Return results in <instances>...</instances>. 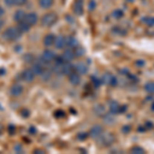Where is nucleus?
<instances>
[{
    "mask_svg": "<svg viewBox=\"0 0 154 154\" xmlns=\"http://www.w3.org/2000/svg\"><path fill=\"white\" fill-rule=\"evenodd\" d=\"M22 34L23 33L20 31V29L18 27H9V28H7L5 31L3 32L2 37L7 41H16L21 38Z\"/></svg>",
    "mask_w": 154,
    "mask_h": 154,
    "instance_id": "f257e3e1",
    "label": "nucleus"
},
{
    "mask_svg": "<svg viewBox=\"0 0 154 154\" xmlns=\"http://www.w3.org/2000/svg\"><path fill=\"white\" fill-rule=\"evenodd\" d=\"M57 21H58L57 14H54V12H48V14H45L41 18V25L43 27L48 28V27L54 26L57 23Z\"/></svg>",
    "mask_w": 154,
    "mask_h": 154,
    "instance_id": "f03ea898",
    "label": "nucleus"
},
{
    "mask_svg": "<svg viewBox=\"0 0 154 154\" xmlns=\"http://www.w3.org/2000/svg\"><path fill=\"white\" fill-rule=\"evenodd\" d=\"M102 82L104 84H106V85H116V83H117V79H116V77L112 75L111 73H109V72H107V73H104L103 76H102Z\"/></svg>",
    "mask_w": 154,
    "mask_h": 154,
    "instance_id": "7ed1b4c3",
    "label": "nucleus"
},
{
    "mask_svg": "<svg viewBox=\"0 0 154 154\" xmlns=\"http://www.w3.org/2000/svg\"><path fill=\"white\" fill-rule=\"evenodd\" d=\"M73 12L76 16H82L84 12L83 2L82 0H76L73 3Z\"/></svg>",
    "mask_w": 154,
    "mask_h": 154,
    "instance_id": "20e7f679",
    "label": "nucleus"
},
{
    "mask_svg": "<svg viewBox=\"0 0 154 154\" xmlns=\"http://www.w3.org/2000/svg\"><path fill=\"white\" fill-rule=\"evenodd\" d=\"M22 78L26 82H32L34 80V78H35V74L32 71V69H26L22 73Z\"/></svg>",
    "mask_w": 154,
    "mask_h": 154,
    "instance_id": "39448f33",
    "label": "nucleus"
},
{
    "mask_svg": "<svg viewBox=\"0 0 154 154\" xmlns=\"http://www.w3.org/2000/svg\"><path fill=\"white\" fill-rule=\"evenodd\" d=\"M89 135H91V138L94 139H98L103 135V128H102L101 125H95L91 128V131H89Z\"/></svg>",
    "mask_w": 154,
    "mask_h": 154,
    "instance_id": "423d86ee",
    "label": "nucleus"
},
{
    "mask_svg": "<svg viewBox=\"0 0 154 154\" xmlns=\"http://www.w3.org/2000/svg\"><path fill=\"white\" fill-rule=\"evenodd\" d=\"M25 21H26L30 26H34V25H36L37 22H38V17H37V14L35 12H29V14H26Z\"/></svg>",
    "mask_w": 154,
    "mask_h": 154,
    "instance_id": "0eeeda50",
    "label": "nucleus"
},
{
    "mask_svg": "<svg viewBox=\"0 0 154 154\" xmlns=\"http://www.w3.org/2000/svg\"><path fill=\"white\" fill-rule=\"evenodd\" d=\"M54 45L57 49H63L64 48H66V37L62 35L57 36Z\"/></svg>",
    "mask_w": 154,
    "mask_h": 154,
    "instance_id": "6e6552de",
    "label": "nucleus"
},
{
    "mask_svg": "<svg viewBox=\"0 0 154 154\" xmlns=\"http://www.w3.org/2000/svg\"><path fill=\"white\" fill-rule=\"evenodd\" d=\"M56 58H57L56 54H54L53 51H51V49H45V51H43V54H42V59L48 62V63L53 62L54 60H56Z\"/></svg>",
    "mask_w": 154,
    "mask_h": 154,
    "instance_id": "1a4fd4ad",
    "label": "nucleus"
},
{
    "mask_svg": "<svg viewBox=\"0 0 154 154\" xmlns=\"http://www.w3.org/2000/svg\"><path fill=\"white\" fill-rule=\"evenodd\" d=\"M78 40L74 36H68L66 37V48H69L71 49H74L78 46Z\"/></svg>",
    "mask_w": 154,
    "mask_h": 154,
    "instance_id": "9d476101",
    "label": "nucleus"
},
{
    "mask_svg": "<svg viewBox=\"0 0 154 154\" xmlns=\"http://www.w3.org/2000/svg\"><path fill=\"white\" fill-rule=\"evenodd\" d=\"M9 93H11V95L12 97H16V98H18L23 94V86L20 85V84H14V85L11 88V91H9Z\"/></svg>",
    "mask_w": 154,
    "mask_h": 154,
    "instance_id": "9b49d317",
    "label": "nucleus"
},
{
    "mask_svg": "<svg viewBox=\"0 0 154 154\" xmlns=\"http://www.w3.org/2000/svg\"><path fill=\"white\" fill-rule=\"evenodd\" d=\"M74 58H75V54H74L73 49L71 48L66 49L62 54V59L64 60V62H71L72 60H74Z\"/></svg>",
    "mask_w": 154,
    "mask_h": 154,
    "instance_id": "f8f14e48",
    "label": "nucleus"
},
{
    "mask_svg": "<svg viewBox=\"0 0 154 154\" xmlns=\"http://www.w3.org/2000/svg\"><path fill=\"white\" fill-rule=\"evenodd\" d=\"M114 141V137L111 135V134H105V135H102L100 137V142L103 144V145H110L111 143H112Z\"/></svg>",
    "mask_w": 154,
    "mask_h": 154,
    "instance_id": "ddd939ff",
    "label": "nucleus"
},
{
    "mask_svg": "<svg viewBox=\"0 0 154 154\" xmlns=\"http://www.w3.org/2000/svg\"><path fill=\"white\" fill-rule=\"evenodd\" d=\"M69 81H70V83L73 84V85H78L81 81L79 73H77V72H72L70 75H69Z\"/></svg>",
    "mask_w": 154,
    "mask_h": 154,
    "instance_id": "4468645a",
    "label": "nucleus"
},
{
    "mask_svg": "<svg viewBox=\"0 0 154 154\" xmlns=\"http://www.w3.org/2000/svg\"><path fill=\"white\" fill-rule=\"evenodd\" d=\"M75 69H76L77 73L81 74V75H84V74H86V73H88V65H86L85 63H83V62H80V63L77 64L76 67H75Z\"/></svg>",
    "mask_w": 154,
    "mask_h": 154,
    "instance_id": "2eb2a0df",
    "label": "nucleus"
},
{
    "mask_svg": "<svg viewBox=\"0 0 154 154\" xmlns=\"http://www.w3.org/2000/svg\"><path fill=\"white\" fill-rule=\"evenodd\" d=\"M54 40H56V36L54 34H48L45 35V37L43 38V44L44 46L48 48V46H51L54 44Z\"/></svg>",
    "mask_w": 154,
    "mask_h": 154,
    "instance_id": "dca6fc26",
    "label": "nucleus"
},
{
    "mask_svg": "<svg viewBox=\"0 0 154 154\" xmlns=\"http://www.w3.org/2000/svg\"><path fill=\"white\" fill-rule=\"evenodd\" d=\"M73 72V66L69 62H64L63 68H62V75H70Z\"/></svg>",
    "mask_w": 154,
    "mask_h": 154,
    "instance_id": "f3484780",
    "label": "nucleus"
},
{
    "mask_svg": "<svg viewBox=\"0 0 154 154\" xmlns=\"http://www.w3.org/2000/svg\"><path fill=\"white\" fill-rule=\"evenodd\" d=\"M25 18H26V12L23 9H18L14 14V20L16 22H18V23L25 21Z\"/></svg>",
    "mask_w": 154,
    "mask_h": 154,
    "instance_id": "a211bd4d",
    "label": "nucleus"
},
{
    "mask_svg": "<svg viewBox=\"0 0 154 154\" xmlns=\"http://www.w3.org/2000/svg\"><path fill=\"white\" fill-rule=\"evenodd\" d=\"M109 109H110L111 114L119 113V112H120V110H121L120 105H119L117 102H115V101L110 102V104H109Z\"/></svg>",
    "mask_w": 154,
    "mask_h": 154,
    "instance_id": "6ab92c4d",
    "label": "nucleus"
},
{
    "mask_svg": "<svg viewBox=\"0 0 154 154\" xmlns=\"http://www.w3.org/2000/svg\"><path fill=\"white\" fill-rule=\"evenodd\" d=\"M44 69L45 68H44L43 66H41L38 62H37V63H34L33 66H32V71L34 72L35 75H41V73L43 72Z\"/></svg>",
    "mask_w": 154,
    "mask_h": 154,
    "instance_id": "aec40b11",
    "label": "nucleus"
},
{
    "mask_svg": "<svg viewBox=\"0 0 154 154\" xmlns=\"http://www.w3.org/2000/svg\"><path fill=\"white\" fill-rule=\"evenodd\" d=\"M39 5L43 9L51 8L54 5V0H39Z\"/></svg>",
    "mask_w": 154,
    "mask_h": 154,
    "instance_id": "412c9836",
    "label": "nucleus"
},
{
    "mask_svg": "<svg viewBox=\"0 0 154 154\" xmlns=\"http://www.w3.org/2000/svg\"><path fill=\"white\" fill-rule=\"evenodd\" d=\"M94 111H95V113L99 116H103V115H105V113H106L105 107L103 105H101V104H98V105H96L94 107Z\"/></svg>",
    "mask_w": 154,
    "mask_h": 154,
    "instance_id": "4be33fe9",
    "label": "nucleus"
},
{
    "mask_svg": "<svg viewBox=\"0 0 154 154\" xmlns=\"http://www.w3.org/2000/svg\"><path fill=\"white\" fill-rule=\"evenodd\" d=\"M30 25L27 23L26 21H23V22H20L19 25H18V28L20 29V31L22 32V33H27V32L30 30Z\"/></svg>",
    "mask_w": 154,
    "mask_h": 154,
    "instance_id": "5701e85b",
    "label": "nucleus"
},
{
    "mask_svg": "<svg viewBox=\"0 0 154 154\" xmlns=\"http://www.w3.org/2000/svg\"><path fill=\"white\" fill-rule=\"evenodd\" d=\"M142 22L147 26L152 27L154 26V17H144L142 19Z\"/></svg>",
    "mask_w": 154,
    "mask_h": 154,
    "instance_id": "b1692460",
    "label": "nucleus"
},
{
    "mask_svg": "<svg viewBox=\"0 0 154 154\" xmlns=\"http://www.w3.org/2000/svg\"><path fill=\"white\" fill-rule=\"evenodd\" d=\"M40 76H41V78L43 79L44 81L48 80V79H51V71L48 70V69H44Z\"/></svg>",
    "mask_w": 154,
    "mask_h": 154,
    "instance_id": "393cba45",
    "label": "nucleus"
},
{
    "mask_svg": "<svg viewBox=\"0 0 154 154\" xmlns=\"http://www.w3.org/2000/svg\"><path fill=\"white\" fill-rule=\"evenodd\" d=\"M73 51H74V54H75V57H78V58L79 57H82L84 54V48L80 45H78L76 48H74Z\"/></svg>",
    "mask_w": 154,
    "mask_h": 154,
    "instance_id": "a878e982",
    "label": "nucleus"
},
{
    "mask_svg": "<svg viewBox=\"0 0 154 154\" xmlns=\"http://www.w3.org/2000/svg\"><path fill=\"white\" fill-rule=\"evenodd\" d=\"M145 91L149 94H154V82L150 81L145 84Z\"/></svg>",
    "mask_w": 154,
    "mask_h": 154,
    "instance_id": "bb28decb",
    "label": "nucleus"
},
{
    "mask_svg": "<svg viewBox=\"0 0 154 154\" xmlns=\"http://www.w3.org/2000/svg\"><path fill=\"white\" fill-rule=\"evenodd\" d=\"M112 17H113L114 19H120V18H122V17H123V11H120V9H116V11H113Z\"/></svg>",
    "mask_w": 154,
    "mask_h": 154,
    "instance_id": "cd10ccee",
    "label": "nucleus"
},
{
    "mask_svg": "<svg viewBox=\"0 0 154 154\" xmlns=\"http://www.w3.org/2000/svg\"><path fill=\"white\" fill-rule=\"evenodd\" d=\"M131 153H140V154H143V153H145V150H144L143 148L136 146V147H133V148H131Z\"/></svg>",
    "mask_w": 154,
    "mask_h": 154,
    "instance_id": "c85d7f7f",
    "label": "nucleus"
},
{
    "mask_svg": "<svg viewBox=\"0 0 154 154\" xmlns=\"http://www.w3.org/2000/svg\"><path fill=\"white\" fill-rule=\"evenodd\" d=\"M24 61L26 62V63H32L33 62V56L32 54H25L24 56Z\"/></svg>",
    "mask_w": 154,
    "mask_h": 154,
    "instance_id": "c756f323",
    "label": "nucleus"
},
{
    "mask_svg": "<svg viewBox=\"0 0 154 154\" xmlns=\"http://www.w3.org/2000/svg\"><path fill=\"white\" fill-rule=\"evenodd\" d=\"M28 2V0H14V3L16 6H22Z\"/></svg>",
    "mask_w": 154,
    "mask_h": 154,
    "instance_id": "7c9ffc66",
    "label": "nucleus"
},
{
    "mask_svg": "<svg viewBox=\"0 0 154 154\" xmlns=\"http://www.w3.org/2000/svg\"><path fill=\"white\" fill-rule=\"evenodd\" d=\"M91 81H93V83L95 84V86H96V88H98V86L100 85L101 82H102V80H101V79L96 78V77H91Z\"/></svg>",
    "mask_w": 154,
    "mask_h": 154,
    "instance_id": "2f4dec72",
    "label": "nucleus"
},
{
    "mask_svg": "<svg viewBox=\"0 0 154 154\" xmlns=\"http://www.w3.org/2000/svg\"><path fill=\"white\" fill-rule=\"evenodd\" d=\"M3 2H4V4H5L6 6H8V7H11V6L14 5V0H3Z\"/></svg>",
    "mask_w": 154,
    "mask_h": 154,
    "instance_id": "473e14b6",
    "label": "nucleus"
},
{
    "mask_svg": "<svg viewBox=\"0 0 154 154\" xmlns=\"http://www.w3.org/2000/svg\"><path fill=\"white\" fill-rule=\"evenodd\" d=\"M21 115L23 116V117H28V116L30 115V112L27 109H24V110L21 111Z\"/></svg>",
    "mask_w": 154,
    "mask_h": 154,
    "instance_id": "72a5a7b5",
    "label": "nucleus"
},
{
    "mask_svg": "<svg viewBox=\"0 0 154 154\" xmlns=\"http://www.w3.org/2000/svg\"><path fill=\"white\" fill-rule=\"evenodd\" d=\"M14 131H16V128H14V125H9V126H8V131H9L11 134L14 133Z\"/></svg>",
    "mask_w": 154,
    "mask_h": 154,
    "instance_id": "f704fd0d",
    "label": "nucleus"
},
{
    "mask_svg": "<svg viewBox=\"0 0 154 154\" xmlns=\"http://www.w3.org/2000/svg\"><path fill=\"white\" fill-rule=\"evenodd\" d=\"M29 133L35 134V133H36V130H35V128H34V126H31V128H30V130H29Z\"/></svg>",
    "mask_w": 154,
    "mask_h": 154,
    "instance_id": "c9c22d12",
    "label": "nucleus"
},
{
    "mask_svg": "<svg viewBox=\"0 0 154 154\" xmlns=\"http://www.w3.org/2000/svg\"><path fill=\"white\" fill-rule=\"evenodd\" d=\"M3 14H4V9H3V7H2V6H0V18H1Z\"/></svg>",
    "mask_w": 154,
    "mask_h": 154,
    "instance_id": "e433bc0d",
    "label": "nucleus"
},
{
    "mask_svg": "<svg viewBox=\"0 0 154 154\" xmlns=\"http://www.w3.org/2000/svg\"><path fill=\"white\" fill-rule=\"evenodd\" d=\"M3 26H4V22L2 20H0V30L3 28Z\"/></svg>",
    "mask_w": 154,
    "mask_h": 154,
    "instance_id": "4c0bfd02",
    "label": "nucleus"
},
{
    "mask_svg": "<svg viewBox=\"0 0 154 154\" xmlns=\"http://www.w3.org/2000/svg\"><path fill=\"white\" fill-rule=\"evenodd\" d=\"M94 4H95V2H94V1H91V9H94V8H95V5H94Z\"/></svg>",
    "mask_w": 154,
    "mask_h": 154,
    "instance_id": "58836bf2",
    "label": "nucleus"
},
{
    "mask_svg": "<svg viewBox=\"0 0 154 154\" xmlns=\"http://www.w3.org/2000/svg\"><path fill=\"white\" fill-rule=\"evenodd\" d=\"M37 152H38V153H44V151L43 150H35V151H34V153H37Z\"/></svg>",
    "mask_w": 154,
    "mask_h": 154,
    "instance_id": "ea45409f",
    "label": "nucleus"
},
{
    "mask_svg": "<svg viewBox=\"0 0 154 154\" xmlns=\"http://www.w3.org/2000/svg\"><path fill=\"white\" fill-rule=\"evenodd\" d=\"M152 109H153V110H154V103H153V105H152Z\"/></svg>",
    "mask_w": 154,
    "mask_h": 154,
    "instance_id": "a19ab883",
    "label": "nucleus"
}]
</instances>
